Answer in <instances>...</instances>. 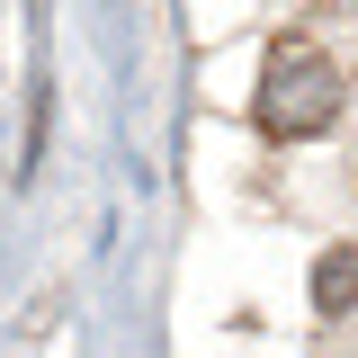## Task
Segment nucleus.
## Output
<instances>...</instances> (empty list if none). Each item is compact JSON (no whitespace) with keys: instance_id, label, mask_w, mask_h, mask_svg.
<instances>
[{"instance_id":"f03ea898","label":"nucleus","mask_w":358,"mask_h":358,"mask_svg":"<svg viewBox=\"0 0 358 358\" xmlns=\"http://www.w3.org/2000/svg\"><path fill=\"white\" fill-rule=\"evenodd\" d=\"M313 305H322V313H358V242L322 251V268H313Z\"/></svg>"},{"instance_id":"f257e3e1","label":"nucleus","mask_w":358,"mask_h":358,"mask_svg":"<svg viewBox=\"0 0 358 358\" xmlns=\"http://www.w3.org/2000/svg\"><path fill=\"white\" fill-rule=\"evenodd\" d=\"M251 117H260V134H278V143H296V134H331V117H341V72H331V54L287 36L278 54H268V72H260Z\"/></svg>"}]
</instances>
